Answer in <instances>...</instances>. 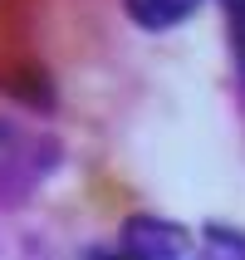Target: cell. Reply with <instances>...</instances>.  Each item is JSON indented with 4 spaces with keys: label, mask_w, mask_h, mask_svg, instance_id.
<instances>
[{
    "label": "cell",
    "mask_w": 245,
    "mask_h": 260,
    "mask_svg": "<svg viewBox=\"0 0 245 260\" xmlns=\"http://www.w3.org/2000/svg\"><path fill=\"white\" fill-rule=\"evenodd\" d=\"M54 143H44L34 133H25L20 123L0 118V191H25L34 187L49 167H54Z\"/></svg>",
    "instance_id": "obj_1"
},
{
    "label": "cell",
    "mask_w": 245,
    "mask_h": 260,
    "mask_svg": "<svg viewBox=\"0 0 245 260\" xmlns=\"http://www.w3.org/2000/svg\"><path fill=\"white\" fill-rule=\"evenodd\" d=\"M118 250L128 260H191L196 255L187 226H177V221H167V216H152V211H137V216L123 221Z\"/></svg>",
    "instance_id": "obj_2"
},
{
    "label": "cell",
    "mask_w": 245,
    "mask_h": 260,
    "mask_svg": "<svg viewBox=\"0 0 245 260\" xmlns=\"http://www.w3.org/2000/svg\"><path fill=\"white\" fill-rule=\"evenodd\" d=\"M123 10L137 29H177L201 10V0H123Z\"/></svg>",
    "instance_id": "obj_3"
},
{
    "label": "cell",
    "mask_w": 245,
    "mask_h": 260,
    "mask_svg": "<svg viewBox=\"0 0 245 260\" xmlns=\"http://www.w3.org/2000/svg\"><path fill=\"white\" fill-rule=\"evenodd\" d=\"M191 260H245V231H231V226H206L196 236V255Z\"/></svg>",
    "instance_id": "obj_4"
},
{
    "label": "cell",
    "mask_w": 245,
    "mask_h": 260,
    "mask_svg": "<svg viewBox=\"0 0 245 260\" xmlns=\"http://www.w3.org/2000/svg\"><path fill=\"white\" fill-rule=\"evenodd\" d=\"M84 260H128V255H123L118 246H88V250H84Z\"/></svg>",
    "instance_id": "obj_5"
},
{
    "label": "cell",
    "mask_w": 245,
    "mask_h": 260,
    "mask_svg": "<svg viewBox=\"0 0 245 260\" xmlns=\"http://www.w3.org/2000/svg\"><path fill=\"white\" fill-rule=\"evenodd\" d=\"M226 5H231V10H235V15L245 20V0H226Z\"/></svg>",
    "instance_id": "obj_6"
},
{
    "label": "cell",
    "mask_w": 245,
    "mask_h": 260,
    "mask_svg": "<svg viewBox=\"0 0 245 260\" xmlns=\"http://www.w3.org/2000/svg\"><path fill=\"white\" fill-rule=\"evenodd\" d=\"M240 64H245V29H240Z\"/></svg>",
    "instance_id": "obj_7"
}]
</instances>
